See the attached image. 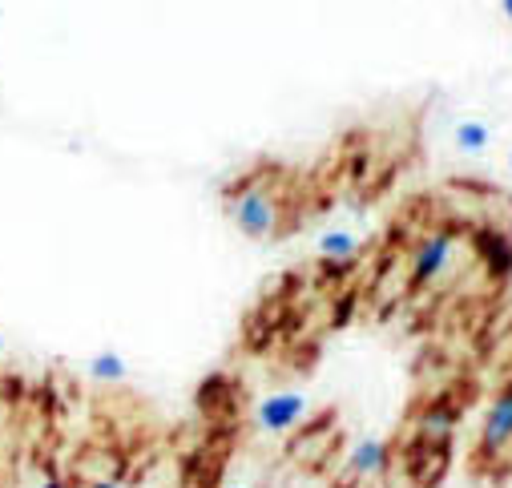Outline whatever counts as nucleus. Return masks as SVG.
I'll return each mask as SVG.
<instances>
[{
  "label": "nucleus",
  "mask_w": 512,
  "mask_h": 488,
  "mask_svg": "<svg viewBox=\"0 0 512 488\" xmlns=\"http://www.w3.org/2000/svg\"><path fill=\"white\" fill-rule=\"evenodd\" d=\"M226 488H242V484H226Z\"/></svg>",
  "instance_id": "nucleus-15"
},
{
  "label": "nucleus",
  "mask_w": 512,
  "mask_h": 488,
  "mask_svg": "<svg viewBox=\"0 0 512 488\" xmlns=\"http://www.w3.org/2000/svg\"><path fill=\"white\" fill-rule=\"evenodd\" d=\"M452 138H456V150L468 154V158H476L492 146V130L484 126V121H460V126L452 130Z\"/></svg>",
  "instance_id": "nucleus-10"
},
{
  "label": "nucleus",
  "mask_w": 512,
  "mask_h": 488,
  "mask_svg": "<svg viewBox=\"0 0 512 488\" xmlns=\"http://www.w3.org/2000/svg\"><path fill=\"white\" fill-rule=\"evenodd\" d=\"M508 170H512V154H508Z\"/></svg>",
  "instance_id": "nucleus-14"
},
{
  "label": "nucleus",
  "mask_w": 512,
  "mask_h": 488,
  "mask_svg": "<svg viewBox=\"0 0 512 488\" xmlns=\"http://www.w3.org/2000/svg\"><path fill=\"white\" fill-rule=\"evenodd\" d=\"M512 444V380L496 392V400L488 404L484 420H480V436H476V448L480 456H500L504 448Z\"/></svg>",
  "instance_id": "nucleus-4"
},
{
  "label": "nucleus",
  "mask_w": 512,
  "mask_h": 488,
  "mask_svg": "<svg viewBox=\"0 0 512 488\" xmlns=\"http://www.w3.org/2000/svg\"><path fill=\"white\" fill-rule=\"evenodd\" d=\"M89 376L97 384H125L130 380V363H125L117 351H101V355L89 359Z\"/></svg>",
  "instance_id": "nucleus-9"
},
{
  "label": "nucleus",
  "mask_w": 512,
  "mask_h": 488,
  "mask_svg": "<svg viewBox=\"0 0 512 488\" xmlns=\"http://www.w3.org/2000/svg\"><path fill=\"white\" fill-rule=\"evenodd\" d=\"M85 488H121V484H117V480H109V476H97V480H89Z\"/></svg>",
  "instance_id": "nucleus-11"
},
{
  "label": "nucleus",
  "mask_w": 512,
  "mask_h": 488,
  "mask_svg": "<svg viewBox=\"0 0 512 488\" xmlns=\"http://www.w3.org/2000/svg\"><path fill=\"white\" fill-rule=\"evenodd\" d=\"M226 214L234 222V230L242 238H254V242H267V238H279L287 226H283V206H279V194L259 182V174H250L242 182H234L226 190Z\"/></svg>",
  "instance_id": "nucleus-1"
},
{
  "label": "nucleus",
  "mask_w": 512,
  "mask_h": 488,
  "mask_svg": "<svg viewBox=\"0 0 512 488\" xmlns=\"http://www.w3.org/2000/svg\"><path fill=\"white\" fill-rule=\"evenodd\" d=\"M456 247H460V234L452 226H440L432 234H424L412 255H408V287L412 291H424V287H436L452 263H456Z\"/></svg>",
  "instance_id": "nucleus-2"
},
{
  "label": "nucleus",
  "mask_w": 512,
  "mask_h": 488,
  "mask_svg": "<svg viewBox=\"0 0 512 488\" xmlns=\"http://www.w3.org/2000/svg\"><path fill=\"white\" fill-rule=\"evenodd\" d=\"M500 13H504V17L512 21V0H500Z\"/></svg>",
  "instance_id": "nucleus-13"
},
{
  "label": "nucleus",
  "mask_w": 512,
  "mask_h": 488,
  "mask_svg": "<svg viewBox=\"0 0 512 488\" xmlns=\"http://www.w3.org/2000/svg\"><path fill=\"white\" fill-rule=\"evenodd\" d=\"M307 396L303 392H271L267 400H259L254 408V428L267 432V436H291L303 420H307Z\"/></svg>",
  "instance_id": "nucleus-3"
},
{
  "label": "nucleus",
  "mask_w": 512,
  "mask_h": 488,
  "mask_svg": "<svg viewBox=\"0 0 512 488\" xmlns=\"http://www.w3.org/2000/svg\"><path fill=\"white\" fill-rule=\"evenodd\" d=\"M456 428H460V412H456L452 404H428V408L416 416V432H420V440H428V444L452 440Z\"/></svg>",
  "instance_id": "nucleus-8"
},
{
  "label": "nucleus",
  "mask_w": 512,
  "mask_h": 488,
  "mask_svg": "<svg viewBox=\"0 0 512 488\" xmlns=\"http://www.w3.org/2000/svg\"><path fill=\"white\" fill-rule=\"evenodd\" d=\"M315 251H319V259L331 263V267H351V263L359 259V251H363V238L351 234V230H343V226H335V230H323V234H319Z\"/></svg>",
  "instance_id": "nucleus-7"
},
{
  "label": "nucleus",
  "mask_w": 512,
  "mask_h": 488,
  "mask_svg": "<svg viewBox=\"0 0 512 488\" xmlns=\"http://www.w3.org/2000/svg\"><path fill=\"white\" fill-rule=\"evenodd\" d=\"M37 488H69V484H65V480H57V476H53V480H45V484H37Z\"/></svg>",
  "instance_id": "nucleus-12"
},
{
  "label": "nucleus",
  "mask_w": 512,
  "mask_h": 488,
  "mask_svg": "<svg viewBox=\"0 0 512 488\" xmlns=\"http://www.w3.org/2000/svg\"><path fill=\"white\" fill-rule=\"evenodd\" d=\"M472 251H476V259H480L484 275H488L496 287H504V283L512 279V238H508L504 230H496V226H476V230H472Z\"/></svg>",
  "instance_id": "nucleus-5"
},
{
  "label": "nucleus",
  "mask_w": 512,
  "mask_h": 488,
  "mask_svg": "<svg viewBox=\"0 0 512 488\" xmlns=\"http://www.w3.org/2000/svg\"><path fill=\"white\" fill-rule=\"evenodd\" d=\"M388 460H392L388 440L367 436V440H359V444L351 448V456H347V472H351L355 480H375V476L388 472Z\"/></svg>",
  "instance_id": "nucleus-6"
}]
</instances>
